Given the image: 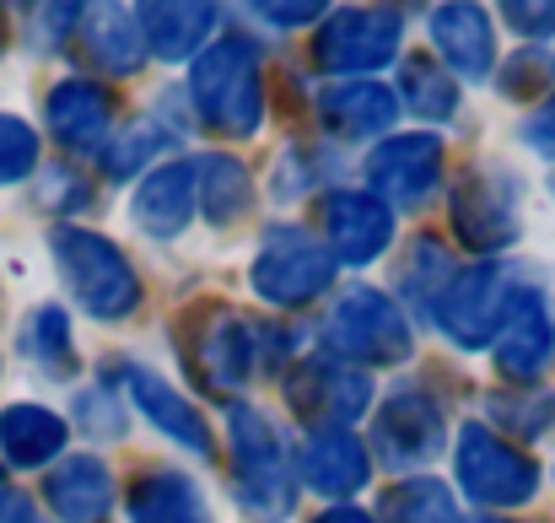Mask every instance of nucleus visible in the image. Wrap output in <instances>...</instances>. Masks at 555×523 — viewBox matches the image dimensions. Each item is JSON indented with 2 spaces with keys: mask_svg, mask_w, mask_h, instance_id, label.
<instances>
[{
  "mask_svg": "<svg viewBox=\"0 0 555 523\" xmlns=\"http://www.w3.org/2000/svg\"><path fill=\"white\" fill-rule=\"evenodd\" d=\"M324 232H330V254L335 265H372L388 243H393V211L377 194L357 189H335L324 200Z\"/></svg>",
  "mask_w": 555,
  "mask_h": 523,
  "instance_id": "4468645a",
  "label": "nucleus"
},
{
  "mask_svg": "<svg viewBox=\"0 0 555 523\" xmlns=\"http://www.w3.org/2000/svg\"><path fill=\"white\" fill-rule=\"evenodd\" d=\"M0 49H5V22H0Z\"/></svg>",
  "mask_w": 555,
  "mask_h": 523,
  "instance_id": "79ce46f5",
  "label": "nucleus"
},
{
  "mask_svg": "<svg viewBox=\"0 0 555 523\" xmlns=\"http://www.w3.org/2000/svg\"><path fill=\"white\" fill-rule=\"evenodd\" d=\"M297 475L319 497L346 502L351 492H362L372 481V459L351 426H330V432H308V443L297 448Z\"/></svg>",
  "mask_w": 555,
  "mask_h": 523,
  "instance_id": "2eb2a0df",
  "label": "nucleus"
},
{
  "mask_svg": "<svg viewBox=\"0 0 555 523\" xmlns=\"http://www.w3.org/2000/svg\"><path fill=\"white\" fill-rule=\"evenodd\" d=\"M399 92H404L410 114H421V119H431V125H448V119L459 114V81H453L437 60H426V54L404 60Z\"/></svg>",
  "mask_w": 555,
  "mask_h": 523,
  "instance_id": "cd10ccee",
  "label": "nucleus"
},
{
  "mask_svg": "<svg viewBox=\"0 0 555 523\" xmlns=\"http://www.w3.org/2000/svg\"><path fill=\"white\" fill-rule=\"evenodd\" d=\"M22 350H27L49 378H65V372L76 367V346H70V319H65V308H54V303L33 308L27 324H22Z\"/></svg>",
  "mask_w": 555,
  "mask_h": 523,
  "instance_id": "c85d7f7f",
  "label": "nucleus"
},
{
  "mask_svg": "<svg viewBox=\"0 0 555 523\" xmlns=\"http://www.w3.org/2000/svg\"><path fill=\"white\" fill-rule=\"evenodd\" d=\"M43 497H49V508H54V519L60 523H108L114 519V502H119L108 464L92 459V454L65 459V464L49 475Z\"/></svg>",
  "mask_w": 555,
  "mask_h": 523,
  "instance_id": "a211bd4d",
  "label": "nucleus"
},
{
  "mask_svg": "<svg viewBox=\"0 0 555 523\" xmlns=\"http://www.w3.org/2000/svg\"><path fill=\"white\" fill-rule=\"evenodd\" d=\"M54 248V265L70 286V297L103 319V324H119L141 308V276L135 265L119 254V243H108L103 232H87V227H54L49 238Z\"/></svg>",
  "mask_w": 555,
  "mask_h": 523,
  "instance_id": "f03ea898",
  "label": "nucleus"
},
{
  "mask_svg": "<svg viewBox=\"0 0 555 523\" xmlns=\"http://www.w3.org/2000/svg\"><path fill=\"white\" fill-rule=\"evenodd\" d=\"M194 205L205 211V221L232 227L254 205V178H248V168L237 157H227V152L199 157L194 163Z\"/></svg>",
  "mask_w": 555,
  "mask_h": 523,
  "instance_id": "bb28decb",
  "label": "nucleus"
},
{
  "mask_svg": "<svg viewBox=\"0 0 555 523\" xmlns=\"http://www.w3.org/2000/svg\"><path fill=\"white\" fill-rule=\"evenodd\" d=\"M555 81V54H518V60H507V71H502V92L507 98H529V92H545Z\"/></svg>",
  "mask_w": 555,
  "mask_h": 523,
  "instance_id": "72a5a7b5",
  "label": "nucleus"
},
{
  "mask_svg": "<svg viewBox=\"0 0 555 523\" xmlns=\"http://www.w3.org/2000/svg\"><path fill=\"white\" fill-rule=\"evenodd\" d=\"M319 114L330 125V136H346V141H372L383 130H393L399 119V98L377 81H335L319 92Z\"/></svg>",
  "mask_w": 555,
  "mask_h": 523,
  "instance_id": "aec40b11",
  "label": "nucleus"
},
{
  "mask_svg": "<svg viewBox=\"0 0 555 523\" xmlns=\"http://www.w3.org/2000/svg\"><path fill=\"white\" fill-rule=\"evenodd\" d=\"M248 286L275 308H302L335 286V254L324 243H313L302 227H270L254 254Z\"/></svg>",
  "mask_w": 555,
  "mask_h": 523,
  "instance_id": "423d86ee",
  "label": "nucleus"
},
{
  "mask_svg": "<svg viewBox=\"0 0 555 523\" xmlns=\"http://www.w3.org/2000/svg\"><path fill=\"white\" fill-rule=\"evenodd\" d=\"M227 437H232V464H237V492H243V513L259 523H281L292 513L297 481L292 464L281 454L275 426L248 410V405H227Z\"/></svg>",
  "mask_w": 555,
  "mask_h": 523,
  "instance_id": "7ed1b4c3",
  "label": "nucleus"
},
{
  "mask_svg": "<svg viewBox=\"0 0 555 523\" xmlns=\"http://www.w3.org/2000/svg\"><path fill=\"white\" fill-rule=\"evenodd\" d=\"M518 136H524V146H534L540 157H555V92L518 125Z\"/></svg>",
  "mask_w": 555,
  "mask_h": 523,
  "instance_id": "e433bc0d",
  "label": "nucleus"
},
{
  "mask_svg": "<svg viewBox=\"0 0 555 523\" xmlns=\"http://www.w3.org/2000/svg\"><path fill=\"white\" fill-rule=\"evenodd\" d=\"M38 174V136L33 125L0 114V183H22Z\"/></svg>",
  "mask_w": 555,
  "mask_h": 523,
  "instance_id": "473e14b6",
  "label": "nucleus"
},
{
  "mask_svg": "<svg viewBox=\"0 0 555 523\" xmlns=\"http://www.w3.org/2000/svg\"><path fill=\"white\" fill-rule=\"evenodd\" d=\"M286 399H292V410H302V421L313 432H330V426H351L357 416H367L372 383L367 372H357L351 361L324 350V356H308L302 367H292Z\"/></svg>",
  "mask_w": 555,
  "mask_h": 523,
  "instance_id": "1a4fd4ad",
  "label": "nucleus"
},
{
  "mask_svg": "<svg viewBox=\"0 0 555 523\" xmlns=\"http://www.w3.org/2000/svg\"><path fill=\"white\" fill-rule=\"evenodd\" d=\"M555 350V308L540 286H518L502 330H496V367L507 383H534Z\"/></svg>",
  "mask_w": 555,
  "mask_h": 523,
  "instance_id": "ddd939ff",
  "label": "nucleus"
},
{
  "mask_svg": "<svg viewBox=\"0 0 555 523\" xmlns=\"http://www.w3.org/2000/svg\"><path fill=\"white\" fill-rule=\"evenodd\" d=\"M383 519L388 523H464L453 492L442 481H431V475H415V481L393 486L388 502H383Z\"/></svg>",
  "mask_w": 555,
  "mask_h": 523,
  "instance_id": "c756f323",
  "label": "nucleus"
},
{
  "mask_svg": "<svg viewBox=\"0 0 555 523\" xmlns=\"http://www.w3.org/2000/svg\"><path fill=\"white\" fill-rule=\"evenodd\" d=\"M254 341H259L254 324H243L227 308H210L205 314V330H199V346H194L199 378L210 388H243L254 378Z\"/></svg>",
  "mask_w": 555,
  "mask_h": 523,
  "instance_id": "6ab92c4d",
  "label": "nucleus"
},
{
  "mask_svg": "<svg viewBox=\"0 0 555 523\" xmlns=\"http://www.w3.org/2000/svg\"><path fill=\"white\" fill-rule=\"evenodd\" d=\"M513 297H518L513 276H507L496 259H480V265H464V270L448 276V286L437 292L431 314H437V324L448 330V341H459L464 350H480L496 341V330H502Z\"/></svg>",
  "mask_w": 555,
  "mask_h": 523,
  "instance_id": "0eeeda50",
  "label": "nucleus"
},
{
  "mask_svg": "<svg viewBox=\"0 0 555 523\" xmlns=\"http://www.w3.org/2000/svg\"><path fill=\"white\" fill-rule=\"evenodd\" d=\"M453 232L469 248H480V254L513 248L518 232H524L518 178L502 174V168H475V174L459 178V189H453Z\"/></svg>",
  "mask_w": 555,
  "mask_h": 523,
  "instance_id": "9d476101",
  "label": "nucleus"
},
{
  "mask_svg": "<svg viewBox=\"0 0 555 523\" xmlns=\"http://www.w3.org/2000/svg\"><path fill=\"white\" fill-rule=\"evenodd\" d=\"M189 98L216 136H232V141L259 136V125H264L259 49L243 33H221L216 43H205L194 54V71H189Z\"/></svg>",
  "mask_w": 555,
  "mask_h": 523,
  "instance_id": "f257e3e1",
  "label": "nucleus"
},
{
  "mask_svg": "<svg viewBox=\"0 0 555 523\" xmlns=\"http://www.w3.org/2000/svg\"><path fill=\"white\" fill-rule=\"evenodd\" d=\"M367 178L377 189V200L393 211H410V205H426L442 183V141L437 136H388L377 141V152L367 157Z\"/></svg>",
  "mask_w": 555,
  "mask_h": 523,
  "instance_id": "f8f14e48",
  "label": "nucleus"
},
{
  "mask_svg": "<svg viewBox=\"0 0 555 523\" xmlns=\"http://www.w3.org/2000/svg\"><path fill=\"white\" fill-rule=\"evenodd\" d=\"M141 38H146V54L157 60H189L205 49L210 27H216V5H141Z\"/></svg>",
  "mask_w": 555,
  "mask_h": 523,
  "instance_id": "a878e982",
  "label": "nucleus"
},
{
  "mask_svg": "<svg viewBox=\"0 0 555 523\" xmlns=\"http://www.w3.org/2000/svg\"><path fill=\"white\" fill-rule=\"evenodd\" d=\"M168 141H173V130H168L163 119H141V125H130L119 141L103 146V174L108 178H135L152 157L168 152Z\"/></svg>",
  "mask_w": 555,
  "mask_h": 523,
  "instance_id": "7c9ffc66",
  "label": "nucleus"
},
{
  "mask_svg": "<svg viewBox=\"0 0 555 523\" xmlns=\"http://www.w3.org/2000/svg\"><path fill=\"white\" fill-rule=\"evenodd\" d=\"M259 16L264 22H281V27H292V22H319L324 16V5H313V0H297V5H259Z\"/></svg>",
  "mask_w": 555,
  "mask_h": 523,
  "instance_id": "58836bf2",
  "label": "nucleus"
},
{
  "mask_svg": "<svg viewBox=\"0 0 555 523\" xmlns=\"http://www.w3.org/2000/svg\"><path fill=\"white\" fill-rule=\"evenodd\" d=\"M76 416H81V426L98 432V437H125V416H119V399H114L108 388H87V394L76 399Z\"/></svg>",
  "mask_w": 555,
  "mask_h": 523,
  "instance_id": "f704fd0d",
  "label": "nucleus"
},
{
  "mask_svg": "<svg viewBox=\"0 0 555 523\" xmlns=\"http://www.w3.org/2000/svg\"><path fill=\"white\" fill-rule=\"evenodd\" d=\"M38 22H43V43H60V38H70V33H76L81 5H43V11H38Z\"/></svg>",
  "mask_w": 555,
  "mask_h": 523,
  "instance_id": "4c0bfd02",
  "label": "nucleus"
},
{
  "mask_svg": "<svg viewBox=\"0 0 555 523\" xmlns=\"http://www.w3.org/2000/svg\"><path fill=\"white\" fill-rule=\"evenodd\" d=\"M65 437H70V426L43 405H5L0 410V454L16 470H38V464L60 459Z\"/></svg>",
  "mask_w": 555,
  "mask_h": 523,
  "instance_id": "393cba45",
  "label": "nucleus"
},
{
  "mask_svg": "<svg viewBox=\"0 0 555 523\" xmlns=\"http://www.w3.org/2000/svg\"><path fill=\"white\" fill-rule=\"evenodd\" d=\"M43 114H49V130L65 152H103V141L114 130V92L87 81V76H70L49 92Z\"/></svg>",
  "mask_w": 555,
  "mask_h": 523,
  "instance_id": "dca6fc26",
  "label": "nucleus"
},
{
  "mask_svg": "<svg viewBox=\"0 0 555 523\" xmlns=\"http://www.w3.org/2000/svg\"><path fill=\"white\" fill-rule=\"evenodd\" d=\"M0 523H43L38 502L22 497V492H0Z\"/></svg>",
  "mask_w": 555,
  "mask_h": 523,
  "instance_id": "ea45409f",
  "label": "nucleus"
},
{
  "mask_svg": "<svg viewBox=\"0 0 555 523\" xmlns=\"http://www.w3.org/2000/svg\"><path fill=\"white\" fill-rule=\"evenodd\" d=\"M453 475H459L464 497L480 502V508H491V513L524 508L540 492V464L524 459L507 437H496L480 421H469L459 432V443H453Z\"/></svg>",
  "mask_w": 555,
  "mask_h": 523,
  "instance_id": "20e7f679",
  "label": "nucleus"
},
{
  "mask_svg": "<svg viewBox=\"0 0 555 523\" xmlns=\"http://www.w3.org/2000/svg\"><path fill=\"white\" fill-rule=\"evenodd\" d=\"M399 11L388 5H346L335 16H324L319 27V65L330 76H357V71H377L399 54Z\"/></svg>",
  "mask_w": 555,
  "mask_h": 523,
  "instance_id": "9b49d317",
  "label": "nucleus"
},
{
  "mask_svg": "<svg viewBox=\"0 0 555 523\" xmlns=\"http://www.w3.org/2000/svg\"><path fill=\"white\" fill-rule=\"evenodd\" d=\"M130 399L152 416L157 432H168L173 443H184L189 454H205V459H210V426H205V416L189 405L168 378H157V372H146V367H130Z\"/></svg>",
  "mask_w": 555,
  "mask_h": 523,
  "instance_id": "4be33fe9",
  "label": "nucleus"
},
{
  "mask_svg": "<svg viewBox=\"0 0 555 523\" xmlns=\"http://www.w3.org/2000/svg\"><path fill=\"white\" fill-rule=\"evenodd\" d=\"M486 523H502V519H486Z\"/></svg>",
  "mask_w": 555,
  "mask_h": 523,
  "instance_id": "37998d69",
  "label": "nucleus"
},
{
  "mask_svg": "<svg viewBox=\"0 0 555 523\" xmlns=\"http://www.w3.org/2000/svg\"><path fill=\"white\" fill-rule=\"evenodd\" d=\"M486 410H491L496 421H507V432H518V437H540V432H551V421H555V394L551 388H529V394H491V399H486Z\"/></svg>",
  "mask_w": 555,
  "mask_h": 523,
  "instance_id": "2f4dec72",
  "label": "nucleus"
},
{
  "mask_svg": "<svg viewBox=\"0 0 555 523\" xmlns=\"http://www.w3.org/2000/svg\"><path fill=\"white\" fill-rule=\"evenodd\" d=\"M324 346L340 361H367V367H393L410 356V319L399 303L377 286H351L335 314L324 319Z\"/></svg>",
  "mask_w": 555,
  "mask_h": 523,
  "instance_id": "39448f33",
  "label": "nucleus"
},
{
  "mask_svg": "<svg viewBox=\"0 0 555 523\" xmlns=\"http://www.w3.org/2000/svg\"><path fill=\"white\" fill-rule=\"evenodd\" d=\"M135 227L152 238H179L194 216V163H163L135 189Z\"/></svg>",
  "mask_w": 555,
  "mask_h": 523,
  "instance_id": "412c9836",
  "label": "nucleus"
},
{
  "mask_svg": "<svg viewBox=\"0 0 555 523\" xmlns=\"http://www.w3.org/2000/svg\"><path fill=\"white\" fill-rule=\"evenodd\" d=\"M507 27L524 33V38H555V5H529V0H513L507 11Z\"/></svg>",
  "mask_w": 555,
  "mask_h": 523,
  "instance_id": "c9c22d12",
  "label": "nucleus"
},
{
  "mask_svg": "<svg viewBox=\"0 0 555 523\" xmlns=\"http://www.w3.org/2000/svg\"><path fill=\"white\" fill-rule=\"evenodd\" d=\"M130 523H210L205 492L184 470H152L130 492Z\"/></svg>",
  "mask_w": 555,
  "mask_h": 523,
  "instance_id": "5701e85b",
  "label": "nucleus"
},
{
  "mask_svg": "<svg viewBox=\"0 0 555 523\" xmlns=\"http://www.w3.org/2000/svg\"><path fill=\"white\" fill-rule=\"evenodd\" d=\"M81 38H87V54L114 71V76H135L146 65V38H141V16L130 5H98V11H81Z\"/></svg>",
  "mask_w": 555,
  "mask_h": 523,
  "instance_id": "b1692460",
  "label": "nucleus"
},
{
  "mask_svg": "<svg viewBox=\"0 0 555 523\" xmlns=\"http://www.w3.org/2000/svg\"><path fill=\"white\" fill-rule=\"evenodd\" d=\"M313 523H377V519H367L362 508H346V502H335V508H324Z\"/></svg>",
  "mask_w": 555,
  "mask_h": 523,
  "instance_id": "a19ab883",
  "label": "nucleus"
},
{
  "mask_svg": "<svg viewBox=\"0 0 555 523\" xmlns=\"http://www.w3.org/2000/svg\"><path fill=\"white\" fill-rule=\"evenodd\" d=\"M431 43L442 49L453 81H486L496 71V33L480 5H431Z\"/></svg>",
  "mask_w": 555,
  "mask_h": 523,
  "instance_id": "f3484780",
  "label": "nucleus"
},
{
  "mask_svg": "<svg viewBox=\"0 0 555 523\" xmlns=\"http://www.w3.org/2000/svg\"><path fill=\"white\" fill-rule=\"evenodd\" d=\"M448 443V426H442V410L431 394L421 388H399L377 405L372 416V454L377 464L388 470H426Z\"/></svg>",
  "mask_w": 555,
  "mask_h": 523,
  "instance_id": "6e6552de",
  "label": "nucleus"
}]
</instances>
